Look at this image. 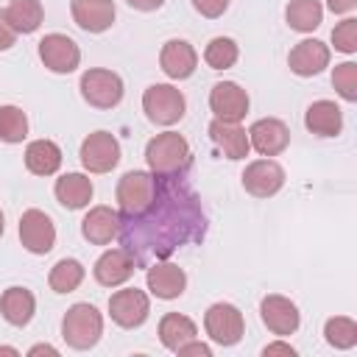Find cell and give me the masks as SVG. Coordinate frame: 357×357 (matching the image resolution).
Segmentation results:
<instances>
[{
  "instance_id": "6da1fadb",
  "label": "cell",
  "mask_w": 357,
  "mask_h": 357,
  "mask_svg": "<svg viewBox=\"0 0 357 357\" xmlns=\"http://www.w3.org/2000/svg\"><path fill=\"white\" fill-rule=\"evenodd\" d=\"M153 204L134 218H120V245L137 268H151L167 259L181 245L201 243L206 234V212L198 192L181 176H156Z\"/></svg>"
},
{
  "instance_id": "1f68e13d",
  "label": "cell",
  "mask_w": 357,
  "mask_h": 357,
  "mask_svg": "<svg viewBox=\"0 0 357 357\" xmlns=\"http://www.w3.org/2000/svg\"><path fill=\"white\" fill-rule=\"evenodd\" d=\"M324 337L332 349H351L357 346V324L349 315H335L324 324Z\"/></svg>"
},
{
  "instance_id": "7bdbcfd3",
  "label": "cell",
  "mask_w": 357,
  "mask_h": 357,
  "mask_svg": "<svg viewBox=\"0 0 357 357\" xmlns=\"http://www.w3.org/2000/svg\"><path fill=\"white\" fill-rule=\"evenodd\" d=\"M0 354H8V357H17L20 351H17V349H11V346H0Z\"/></svg>"
},
{
  "instance_id": "ab89813d",
  "label": "cell",
  "mask_w": 357,
  "mask_h": 357,
  "mask_svg": "<svg viewBox=\"0 0 357 357\" xmlns=\"http://www.w3.org/2000/svg\"><path fill=\"white\" fill-rule=\"evenodd\" d=\"M326 6L332 14H349V11H354L357 0H326Z\"/></svg>"
},
{
  "instance_id": "8d00e7d4",
  "label": "cell",
  "mask_w": 357,
  "mask_h": 357,
  "mask_svg": "<svg viewBox=\"0 0 357 357\" xmlns=\"http://www.w3.org/2000/svg\"><path fill=\"white\" fill-rule=\"evenodd\" d=\"M176 354H178V357H212V349H209L206 343H201V340L192 337V340H187L184 346H178Z\"/></svg>"
},
{
  "instance_id": "60d3db41",
  "label": "cell",
  "mask_w": 357,
  "mask_h": 357,
  "mask_svg": "<svg viewBox=\"0 0 357 357\" xmlns=\"http://www.w3.org/2000/svg\"><path fill=\"white\" fill-rule=\"evenodd\" d=\"M131 8H137V11H156V8H162L165 6V0H126Z\"/></svg>"
},
{
  "instance_id": "4fadbf2b",
  "label": "cell",
  "mask_w": 357,
  "mask_h": 357,
  "mask_svg": "<svg viewBox=\"0 0 357 357\" xmlns=\"http://www.w3.org/2000/svg\"><path fill=\"white\" fill-rule=\"evenodd\" d=\"M209 109L223 123H240L248 114V92L234 81H218L209 92Z\"/></svg>"
},
{
  "instance_id": "52a82bcc",
  "label": "cell",
  "mask_w": 357,
  "mask_h": 357,
  "mask_svg": "<svg viewBox=\"0 0 357 357\" xmlns=\"http://www.w3.org/2000/svg\"><path fill=\"white\" fill-rule=\"evenodd\" d=\"M204 329L206 335L218 343V346H234L240 343L243 332H245V321H243V312L229 304V301H218L206 310L204 315Z\"/></svg>"
},
{
  "instance_id": "603a6c76",
  "label": "cell",
  "mask_w": 357,
  "mask_h": 357,
  "mask_svg": "<svg viewBox=\"0 0 357 357\" xmlns=\"http://www.w3.org/2000/svg\"><path fill=\"white\" fill-rule=\"evenodd\" d=\"M304 126L318 137H337L343 128V112L335 100H315L304 112Z\"/></svg>"
},
{
  "instance_id": "9a60e30c",
  "label": "cell",
  "mask_w": 357,
  "mask_h": 357,
  "mask_svg": "<svg viewBox=\"0 0 357 357\" xmlns=\"http://www.w3.org/2000/svg\"><path fill=\"white\" fill-rule=\"evenodd\" d=\"M248 145L259 156H279L290 145V128L279 117H262L248 128Z\"/></svg>"
},
{
  "instance_id": "83f0119b",
  "label": "cell",
  "mask_w": 357,
  "mask_h": 357,
  "mask_svg": "<svg viewBox=\"0 0 357 357\" xmlns=\"http://www.w3.org/2000/svg\"><path fill=\"white\" fill-rule=\"evenodd\" d=\"M284 20L298 33H312L324 20V6L318 0H290L284 8Z\"/></svg>"
},
{
  "instance_id": "8992f818",
  "label": "cell",
  "mask_w": 357,
  "mask_h": 357,
  "mask_svg": "<svg viewBox=\"0 0 357 357\" xmlns=\"http://www.w3.org/2000/svg\"><path fill=\"white\" fill-rule=\"evenodd\" d=\"M81 98L95 106V109H114L120 100H123V78L112 70H103V67H95V70H86L81 75Z\"/></svg>"
},
{
  "instance_id": "4316f807",
  "label": "cell",
  "mask_w": 357,
  "mask_h": 357,
  "mask_svg": "<svg viewBox=\"0 0 357 357\" xmlns=\"http://www.w3.org/2000/svg\"><path fill=\"white\" fill-rule=\"evenodd\" d=\"M195 335H198L195 324H192L187 315H181V312H167V315L159 321V340H162V346L170 349V351H176L178 346H184V343L192 340Z\"/></svg>"
},
{
  "instance_id": "d590c367",
  "label": "cell",
  "mask_w": 357,
  "mask_h": 357,
  "mask_svg": "<svg viewBox=\"0 0 357 357\" xmlns=\"http://www.w3.org/2000/svg\"><path fill=\"white\" fill-rule=\"evenodd\" d=\"M192 6H195V11H198L201 17L215 20V17H220V14L229 8V0H192Z\"/></svg>"
},
{
  "instance_id": "484cf974",
  "label": "cell",
  "mask_w": 357,
  "mask_h": 357,
  "mask_svg": "<svg viewBox=\"0 0 357 357\" xmlns=\"http://www.w3.org/2000/svg\"><path fill=\"white\" fill-rule=\"evenodd\" d=\"M25 167L33 176H53L61 167V148L53 139H33L25 148Z\"/></svg>"
},
{
  "instance_id": "d4e9b609",
  "label": "cell",
  "mask_w": 357,
  "mask_h": 357,
  "mask_svg": "<svg viewBox=\"0 0 357 357\" xmlns=\"http://www.w3.org/2000/svg\"><path fill=\"white\" fill-rule=\"evenodd\" d=\"M53 192L64 209H84L92 201V178L84 173H64L56 178Z\"/></svg>"
},
{
  "instance_id": "30bf717a",
  "label": "cell",
  "mask_w": 357,
  "mask_h": 357,
  "mask_svg": "<svg viewBox=\"0 0 357 357\" xmlns=\"http://www.w3.org/2000/svg\"><path fill=\"white\" fill-rule=\"evenodd\" d=\"M240 178H243V190L248 195H254V198H271L284 187V170L271 156L245 165Z\"/></svg>"
},
{
  "instance_id": "ac0fdd59",
  "label": "cell",
  "mask_w": 357,
  "mask_h": 357,
  "mask_svg": "<svg viewBox=\"0 0 357 357\" xmlns=\"http://www.w3.org/2000/svg\"><path fill=\"white\" fill-rule=\"evenodd\" d=\"M148 273H145V282H148V290L156 296V298H162V301H173V298H178L181 293H184V287H187V273L178 268V265H173V262H153L151 268H145Z\"/></svg>"
},
{
  "instance_id": "9c48e42d",
  "label": "cell",
  "mask_w": 357,
  "mask_h": 357,
  "mask_svg": "<svg viewBox=\"0 0 357 357\" xmlns=\"http://www.w3.org/2000/svg\"><path fill=\"white\" fill-rule=\"evenodd\" d=\"M78 156H81V165L89 173H109L120 162V142L109 131H92L81 142V153Z\"/></svg>"
},
{
  "instance_id": "cb8c5ba5",
  "label": "cell",
  "mask_w": 357,
  "mask_h": 357,
  "mask_svg": "<svg viewBox=\"0 0 357 357\" xmlns=\"http://www.w3.org/2000/svg\"><path fill=\"white\" fill-rule=\"evenodd\" d=\"M0 312L11 326H28L36 312V298L28 287H8L0 296Z\"/></svg>"
},
{
  "instance_id": "3957f363",
  "label": "cell",
  "mask_w": 357,
  "mask_h": 357,
  "mask_svg": "<svg viewBox=\"0 0 357 357\" xmlns=\"http://www.w3.org/2000/svg\"><path fill=\"white\" fill-rule=\"evenodd\" d=\"M100 335H103V315L92 304L81 301V304H73L64 312V318H61V337H64V343L70 349L86 351V349H92L100 340Z\"/></svg>"
},
{
  "instance_id": "7a4b0ae2",
  "label": "cell",
  "mask_w": 357,
  "mask_h": 357,
  "mask_svg": "<svg viewBox=\"0 0 357 357\" xmlns=\"http://www.w3.org/2000/svg\"><path fill=\"white\" fill-rule=\"evenodd\" d=\"M145 162L153 176H181L192 162L190 142L176 131L156 134L145 145Z\"/></svg>"
},
{
  "instance_id": "e575fe53",
  "label": "cell",
  "mask_w": 357,
  "mask_h": 357,
  "mask_svg": "<svg viewBox=\"0 0 357 357\" xmlns=\"http://www.w3.org/2000/svg\"><path fill=\"white\" fill-rule=\"evenodd\" d=\"M332 42H335V50H340V53H354V50H357V20H354V17L340 20V22L332 28Z\"/></svg>"
},
{
  "instance_id": "277c9868",
  "label": "cell",
  "mask_w": 357,
  "mask_h": 357,
  "mask_svg": "<svg viewBox=\"0 0 357 357\" xmlns=\"http://www.w3.org/2000/svg\"><path fill=\"white\" fill-rule=\"evenodd\" d=\"M156 184H159V178L151 170H128L117 181V212H120V218L142 215L156 198Z\"/></svg>"
},
{
  "instance_id": "5bb4252c",
  "label": "cell",
  "mask_w": 357,
  "mask_h": 357,
  "mask_svg": "<svg viewBox=\"0 0 357 357\" xmlns=\"http://www.w3.org/2000/svg\"><path fill=\"white\" fill-rule=\"evenodd\" d=\"M259 315H262V324H265L273 335H279V337L293 335V332L298 329V324H301L298 307H296L287 296H279V293H271V296L262 298Z\"/></svg>"
},
{
  "instance_id": "d6986e66",
  "label": "cell",
  "mask_w": 357,
  "mask_h": 357,
  "mask_svg": "<svg viewBox=\"0 0 357 357\" xmlns=\"http://www.w3.org/2000/svg\"><path fill=\"white\" fill-rule=\"evenodd\" d=\"M159 64H162V73L173 81H184L195 73L198 67V53L190 42L184 39H170L165 42L162 53H159Z\"/></svg>"
},
{
  "instance_id": "44dd1931",
  "label": "cell",
  "mask_w": 357,
  "mask_h": 357,
  "mask_svg": "<svg viewBox=\"0 0 357 357\" xmlns=\"http://www.w3.org/2000/svg\"><path fill=\"white\" fill-rule=\"evenodd\" d=\"M287 64H290V70H293L296 75L312 78V75H318V73L329 64V47H326L321 39H301V42L290 50Z\"/></svg>"
},
{
  "instance_id": "ffe728a7",
  "label": "cell",
  "mask_w": 357,
  "mask_h": 357,
  "mask_svg": "<svg viewBox=\"0 0 357 357\" xmlns=\"http://www.w3.org/2000/svg\"><path fill=\"white\" fill-rule=\"evenodd\" d=\"M81 234L92 245H109L120 234V212L112 206H92L81 220Z\"/></svg>"
},
{
  "instance_id": "4dcf8cb0",
  "label": "cell",
  "mask_w": 357,
  "mask_h": 357,
  "mask_svg": "<svg viewBox=\"0 0 357 357\" xmlns=\"http://www.w3.org/2000/svg\"><path fill=\"white\" fill-rule=\"evenodd\" d=\"M237 59H240V47H237V42L229 39V36H215V39L206 45V50H204V61H206L212 70H229V67L237 64Z\"/></svg>"
},
{
  "instance_id": "836d02e7",
  "label": "cell",
  "mask_w": 357,
  "mask_h": 357,
  "mask_svg": "<svg viewBox=\"0 0 357 357\" xmlns=\"http://www.w3.org/2000/svg\"><path fill=\"white\" fill-rule=\"evenodd\" d=\"M332 86L337 89V95L349 103L357 100V64L354 61H343L332 70Z\"/></svg>"
},
{
  "instance_id": "f1b7e54d",
  "label": "cell",
  "mask_w": 357,
  "mask_h": 357,
  "mask_svg": "<svg viewBox=\"0 0 357 357\" xmlns=\"http://www.w3.org/2000/svg\"><path fill=\"white\" fill-rule=\"evenodd\" d=\"M6 17L17 33H33L42 25L45 8L39 0H11L6 8Z\"/></svg>"
},
{
  "instance_id": "b9f144b4",
  "label": "cell",
  "mask_w": 357,
  "mask_h": 357,
  "mask_svg": "<svg viewBox=\"0 0 357 357\" xmlns=\"http://www.w3.org/2000/svg\"><path fill=\"white\" fill-rule=\"evenodd\" d=\"M39 354H50V357H59V349L47 346V343H36L28 349V357H39Z\"/></svg>"
},
{
  "instance_id": "e0dca14e",
  "label": "cell",
  "mask_w": 357,
  "mask_h": 357,
  "mask_svg": "<svg viewBox=\"0 0 357 357\" xmlns=\"http://www.w3.org/2000/svg\"><path fill=\"white\" fill-rule=\"evenodd\" d=\"M73 20L86 33H103L114 22V0H70Z\"/></svg>"
},
{
  "instance_id": "ba28073f",
  "label": "cell",
  "mask_w": 357,
  "mask_h": 357,
  "mask_svg": "<svg viewBox=\"0 0 357 357\" xmlns=\"http://www.w3.org/2000/svg\"><path fill=\"white\" fill-rule=\"evenodd\" d=\"M148 312H151V298H148L145 290L123 287V290L112 293V298H109V315L123 329L142 326L148 321Z\"/></svg>"
},
{
  "instance_id": "74e56055",
  "label": "cell",
  "mask_w": 357,
  "mask_h": 357,
  "mask_svg": "<svg viewBox=\"0 0 357 357\" xmlns=\"http://www.w3.org/2000/svg\"><path fill=\"white\" fill-rule=\"evenodd\" d=\"M14 42H17V31L11 28V22H8L6 11L0 8V50H8Z\"/></svg>"
},
{
  "instance_id": "7402d4cb",
  "label": "cell",
  "mask_w": 357,
  "mask_h": 357,
  "mask_svg": "<svg viewBox=\"0 0 357 357\" xmlns=\"http://www.w3.org/2000/svg\"><path fill=\"white\" fill-rule=\"evenodd\" d=\"M209 139L223 151L226 159H245L251 145H248V131L240 123H223V120H212L209 123Z\"/></svg>"
},
{
  "instance_id": "8fae6325",
  "label": "cell",
  "mask_w": 357,
  "mask_h": 357,
  "mask_svg": "<svg viewBox=\"0 0 357 357\" xmlns=\"http://www.w3.org/2000/svg\"><path fill=\"white\" fill-rule=\"evenodd\" d=\"M39 59L42 64L50 70V73H59V75H67L78 67L81 61V50L78 45L64 36V33H47L39 39Z\"/></svg>"
},
{
  "instance_id": "f546056e",
  "label": "cell",
  "mask_w": 357,
  "mask_h": 357,
  "mask_svg": "<svg viewBox=\"0 0 357 357\" xmlns=\"http://www.w3.org/2000/svg\"><path fill=\"white\" fill-rule=\"evenodd\" d=\"M84 276H86V271H84V265L78 262V259H59L53 268H50V276H47V284H50V290L53 293H73V290H78V284L84 282Z\"/></svg>"
},
{
  "instance_id": "2e32d148",
  "label": "cell",
  "mask_w": 357,
  "mask_h": 357,
  "mask_svg": "<svg viewBox=\"0 0 357 357\" xmlns=\"http://www.w3.org/2000/svg\"><path fill=\"white\" fill-rule=\"evenodd\" d=\"M134 271H137V265H134L131 254L120 245V248H109L98 257V262L92 268V276L103 287H117V284H126L134 276Z\"/></svg>"
},
{
  "instance_id": "ee69618b",
  "label": "cell",
  "mask_w": 357,
  "mask_h": 357,
  "mask_svg": "<svg viewBox=\"0 0 357 357\" xmlns=\"http://www.w3.org/2000/svg\"><path fill=\"white\" fill-rule=\"evenodd\" d=\"M3 231H6V218H3V212H0V237H3Z\"/></svg>"
},
{
  "instance_id": "f35d334b",
  "label": "cell",
  "mask_w": 357,
  "mask_h": 357,
  "mask_svg": "<svg viewBox=\"0 0 357 357\" xmlns=\"http://www.w3.org/2000/svg\"><path fill=\"white\" fill-rule=\"evenodd\" d=\"M262 354H265V357H271V354H287V357H296V349H293L290 343L276 340V343H268V346L262 349Z\"/></svg>"
},
{
  "instance_id": "7c38bea8",
  "label": "cell",
  "mask_w": 357,
  "mask_h": 357,
  "mask_svg": "<svg viewBox=\"0 0 357 357\" xmlns=\"http://www.w3.org/2000/svg\"><path fill=\"white\" fill-rule=\"evenodd\" d=\"M20 243L31 254H47L56 245V226L42 209H25L20 218Z\"/></svg>"
},
{
  "instance_id": "5b68a950",
  "label": "cell",
  "mask_w": 357,
  "mask_h": 357,
  "mask_svg": "<svg viewBox=\"0 0 357 357\" xmlns=\"http://www.w3.org/2000/svg\"><path fill=\"white\" fill-rule=\"evenodd\" d=\"M142 112L156 126H173L184 117L187 100H184L181 89H176L170 84H151L142 92Z\"/></svg>"
},
{
  "instance_id": "d6a6232c",
  "label": "cell",
  "mask_w": 357,
  "mask_h": 357,
  "mask_svg": "<svg viewBox=\"0 0 357 357\" xmlns=\"http://www.w3.org/2000/svg\"><path fill=\"white\" fill-rule=\"evenodd\" d=\"M28 137V117L20 106H0V139L17 145Z\"/></svg>"
}]
</instances>
